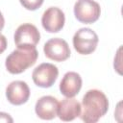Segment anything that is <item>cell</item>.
<instances>
[{"mask_svg": "<svg viewBox=\"0 0 123 123\" xmlns=\"http://www.w3.org/2000/svg\"><path fill=\"white\" fill-rule=\"evenodd\" d=\"M109 110V100L104 92L89 89L83 97L80 117L86 123H95L104 116Z\"/></svg>", "mask_w": 123, "mask_h": 123, "instance_id": "cell-1", "label": "cell"}, {"mask_svg": "<svg viewBox=\"0 0 123 123\" xmlns=\"http://www.w3.org/2000/svg\"><path fill=\"white\" fill-rule=\"evenodd\" d=\"M38 52L36 48H17L6 59V68L12 74H20L34 65L37 60Z\"/></svg>", "mask_w": 123, "mask_h": 123, "instance_id": "cell-2", "label": "cell"}, {"mask_svg": "<svg viewBox=\"0 0 123 123\" xmlns=\"http://www.w3.org/2000/svg\"><path fill=\"white\" fill-rule=\"evenodd\" d=\"M99 38L97 34L90 28L79 29L73 37V46L82 55H89L95 51Z\"/></svg>", "mask_w": 123, "mask_h": 123, "instance_id": "cell-3", "label": "cell"}, {"mask_svg": "<svg viewBox=\"0 0 123 123\" xmlns=\"http://www.w3.org/2000/svg\"><path fill=\"white\" fill-rule=\"evenodd\" d=\"M13 39L17 48H36V45L39 42L40 34L35 25L24 23L15 30Z\"/></svg>", "mask_w": 123, "mask_h": 123, "instance_id": "cell-4", "label": "cell"}, {"mask_svg": "<svg viewBox=\"0 0 123 123\" xmlns=\"http://www.w3.org/2000/svg\"><path fill=\"white\" fill-rule=\"evenodd\" d=\"M100 13V5L94 0H77L74 5L75 17L82 23L91 24L97 21Z\"/></svg>", "mask_w": 123, "mask_h": 123, "instance_id": "cell-5", "label": "cell"}, {"mask_svg": "<svg viewBox=\"0 0 123 123\" xmlns=\"http://www.w3.org/2000/svg\"><path fill=\"white\" fill-rule=\"evenodd\" d=\"M58 75L59 69L56 65L49 62H43L34 69L32 78L37 86L47 88L54 85Z\"/></svg>", "mask_w": 123, "mask_h": 123, "instance_id": "cell-6", "label": "cell"}, {"mask_svg": "<svg viewBox=\"0 0 123 123\" xmlns=\"http://www.w3.org/2000/svg\"><path fill=\"white\" fill-rule=\"evenodd\" d=\"M46 58L55 62H63L70 57V48L68 43L60 37H54L47 40L43 47Z\"/></svg>", "mask_w": 123, "mask_h": 123, "instance_id": "cell-7", "label": "cell"}, {"mask_svg": "<svg viewBox=\"0 0 123 123\" xmlns=\"http://www.w3.org/2000/svg\"><path fill=\"white\" fill-rule=\"evenodd\" d=\"M65 22L63 12L58 7L48 8L41 16L42 27L49 33L60 32Z\"/></svg>", "mask_w": 123, "mask_h": 123, "instance_id": "cell-8", "label": "cell"}, {"mask_svg": "<svg viewBox=\"0 0 123 123\" xmlns=\"http://www.w3.org/2000/svg\"><path fill=\"white\" fill-rule=\"evenodd\" d=\"M6 97L12 105L19 106L25 104L30 97V88L23 81H13L6 88Z\"/></svg>", "mask_w": 123, "mask_h": 123, "instance_id": "cell-9", "label": "cell"}, {"mask_svg": "<svg viewBox=\"0 0 123 123\" xmlns=\"http://www.w3.org/2000/svg\"><path fill=\"white\" fill-rule=\"evenodd\" d=\"M59 101L50 95L40 97L35 106L37 115L43 120H51L57 116Z\"/></svg>", "mask_w": 123, "mask_h": 123, "instance_id": "cell-10", "label": "cell"}, {"mask_svg": "<svg viewBox=\"0 0 123 123\" xmlns=\"http://www.w3.org/2000/svg\"><path fill=\"white\" fill-rule=\"evenodd\" d=\"M82 83L83 81L79 73L74 71L66 72L60 83L61 93L65 97H74L81 90Z\"/></svg>", "mask_w": 123, "mask_h": 123, "instance_id": "cell-11", "label": "cell"}, {"mask_svg": "<svg viewBox=\"0 0 123 123\" xmlns=\"http://www.w3.org/2000/svg\"><path fill=\"white\" fill-rule=\"evenodd\" d=\"M81 113V104L73 97H66L59 103L57 115L62 121H72Z\"/></svg>", "mask_w": 123, "mask_h": 123, "instance_id": "cell-12", "label": "cell"}, {"mask_svg": "<svg viewBox=\"0 0 123 123\" xmlns=\"http://www.w3.org/2000/svg\"><path fill=\"white\" fill-rule=\"evenodd\" d=\"M21 5L29 11H36L37 9H38L44 0H19Z\"/></svg>", "mask_w": 123, "mask_h": 123, "instance_id": "cell-13", "label": "cell"}, {"mask_svg": "<svg viewBox=\"0 0 123 123\" xmlns=\"http://www.w3.org/2000/svg\"><path fill=\"white\" fill-rule=\"evenodd\" d=\"M7 48V39L5 36L0 34V54H2Z\"/></svg>", "mask_w": 123, "mask_h": 123, "instance_id": "cell-14", "label": "cell"}, {"mask_svg": "<svg viewBox=\"0 0 123 123\" xmlns=\"http://www.w3.org/2000/svg\"><path fill=\"white\" fill-rule=\"evenodd\" d=\"M12 118L9 113L0 111V122H12Z\"/></svg>", "mask_w": 123, "mask_h": 123, "instance_id": "cell-15", "label": "cell"}, {"mask_svg": "<svg viewBox=\"0 0 123 123\" xmlns=\"http://www.w3.org/2000/svg\"><path fill=\"white\" fill-rule=\"evenodd\" d=\"M4 25H5V19H4V16L2 14V12H0V31L4 28Z\"/></svg>", "mask_w": 123, "mask_h": 123, "instance_id": "cell-16", "label": "cell"}]
</instances>
